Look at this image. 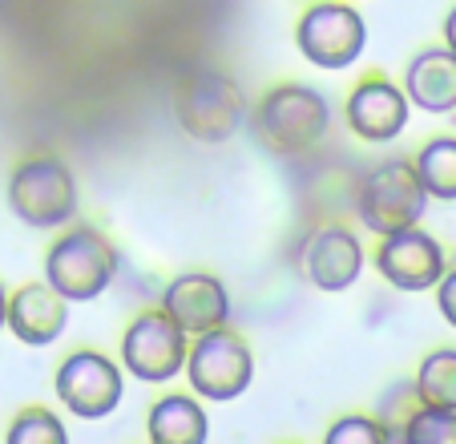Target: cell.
Returning <instances> with one entry per match:
<instances>
[{"instance_id":"603a6c76","label":"cell","mask_w":456,"mask_h":444,"mask_svg":"<svg viewBox=\"0 0 456 444\" xmlns=\"http://www.w3.org/2000/svg\"><path fill=\"white\" fill-rule=\"evenodd\" d=\"M436 308H440V316H444V324L456 327V267L440 275V283H436Z\"/></svg>"},{"instance_id":"ba28073f","label":"cell","mask_w":456,"mask_h":444,"mask_svg":"<svg viewBox=\"0 0 456 444\" xmlns=\"http://www.w3.org/2000/svg\"><path fill=\"white\" fill-rule=\"evenodd\" d=\"M186 332L158 311H142L121 335V367L142 384H166L186 367Z\"/></svg>"},{"instance_id":"ac0fdd59","label":"cell","mask_w":456,"mask_h":444,"mask_svg":"<svg viewBox=\"0 0 456 444\" xmlns=\"http://www.w3.org/2000/svg\"><path fill=\"white\" fill-rule=\"evenodd\" d=\"M416 392L432 408L456 412V348H436L424 356L420 372H416Z\"/></svg>"},{"instance_id":"7402d4cb","label":"cell","mask_w":456,"mask_h":444,"mask_svg":"<svg viewBox=\"0 0 456 444\" xmlns=\"http://www.w3.org/2000/svg\"><path fill=\"white\" fill-rule=\"evenodd\" d=\"M328 440L331 444H384L387 432L379 420H368V416H344L328 428Z\"/></svg>"},{"instance_id":"ffe728a7","label":"cell","mask_w":456,"mask_h":444,"mask_svg":"<svg viewBox=\"0 0 456 444\" xmlns=\"http://www.w3.org/2000/svg\"><path fill=\"white\" fill-rule=\"evenodd\" d=\"M400 440H408V444H456V412L420 404V408L412 412V420L404 424V436H400Z\"/></svg>"},{"instance_id":"8fae6325","label":"cell","mask_w":456,"mask_h":444,"mask_svg":"<svg viewBox=\"0 0 456 444\" xmlns=\"http://www.w3.org/2000/svg\"><path fill=\"white\" fill-rule=\"evenodd\" d=\"M162 311L182 327L186 335H202L210 327H223L231 319V295L226 287L207 271H186L166 283Z\"/></svg>"},{"instance_id":"8992f818","label":"cell","mask_w":456,"mask_h":444,"mask_svg":"<svg viewBox=\"0 0 456 444\" xmlns=\"http://www.w3.org/2000/svg\"><path fill=\"white\" fill-rule=\"evenodd\" d=\"M9 210L33 231H53L77 214V182L49 154L25 158L9 178Z\"/></svg>"},{"instance_id":"d4e9b609","label":"cell","mask_w":456,"mask_h":444,"mask_svg":"<svg viewBox=\"0 0 456 444\" xmlns=\"http://www.w3.org/2000/svg\"><path fill=\"white\" fill-rule=\"evenodd\" d=\"M4 311H9V295H4V287H0V327H4Z\"/></svg>"},{"instance_id":"30bf717a","label":"cell","mask_w":456,"mask_h":444,"mask_svg":"<svg viewBox=\"0 0 456 444\" xmlns=\"http://www.w3.org/2000/svg\"><path fill=\"white\" fill-rule=\"evenodd\" d=\"M376 267L396 291H428L448 271V259L444 247L428 231H420V222H416V226H404V231H392L379 239Z\"/></svg>"},{"instance_id":"2e32d148","label":"cell","mask_w":456,"mask_h":444,"mask_svg":"<svg viewBox=\"0 0 456 444\" xmlns=\"http://www.w3.org/2000/svg\"><path fill=\"white\" fill-rule=\"evenodd\" d=\"M146 428H150V440L154 444H202L210 432L202 404L182 392H170V396H162V400H154Z\"/></svg>"},{"instance_id":"52a82bcc","label":"cell","mask_w":456,"mask_h":444,"mask_svg":"<svg viewBox=\"0 0 456 444\" xmlns=\"http://www.w3.org/2000/svg\"><path fill=\"white\" fill-rule=\"evenodd\" d=\"M295 45L315 69H347L368 45V25L347 0H315L295 25Z\"/></svg>"},{"instance_id":"9c48e42d","label":"cell","mask_w":456,"mask_h":444,"mask_svg":"<svg viewBox=\"0 0 456 444\" xmlns=\"http://www.w3.org/2000/svg\"><path fill=\"white\" fill-rule=\"evenodd\" d=\"M121 367L102 351H73L57 367V400L81 420H105L121 404Z\"/></svg>"},{"instance_id":"7a4b0ae2","label":"cell","mask_w":456,"mask_h":444,"mask_svg":"<svg viewBox=\"0 0 456 444\" xmlns=\"http://www.w3.org/2000/svg\"><path fill=\"white\" fill-rule=\"evenodd\" d=\"M174 118L194 142H226L247 126V97L223 69H194L174 89Z\"/></svg>"},{"instance_id":"e0dca14e","label":"cell","mask_w":456,"mask_h":444,"mask_svg":"<svg viewBox=\"0 0 456 444\" xmlns=\"http://www.w3.org/2000/svg\"><path fill=\"white\" fill-rule=\"evenodd\" d=\"M416 174H420L428 198L456 202V137H432L416 154Z\"/></svg>"},{"instance_id":"5b68a950","label":"cell","mask_w":456,"mask_h":444,"mask_svg":"<svg viewBox=\"0 0 456 444\" xmlns=\"http://www.w3.org/2000/svg\"><path fill=\"white\" fill-rule=\"evenodd\" d=\"M186 380L199 392V400H239L255 380V356H250L247 340L231 327H210V332L194 335V343L186 348Z\"/></svg>"},{"instance_id":"5bb4252c","label":"cell","mask_w":456,"mask_h":444,"mask_svg":"<svg viewBox=\"0 0 456 444\" xmlns=\"http://www.w3.org/2000/svg\"><path fill=\"white\" fill-rule=\"evenodd\" d=\"M69 324V300L57 295L49 283H25L9 295V311H4V327L28 348H45L53 343Z\"/></svg>"},{"instance_id":"9a60e30c","label":"cell","mask_w":456,"mask_h":444,"mask_svg":"<svg viewBox=\"0 0 456 444\" xmlns=\"http://www.w3.org/2000/svg\"><path fill=\"white\" fill-rule=\"evenodd\" d=\"M404 97L408 105L424 113L456 110V53L448 49H420L404 69Z\"/></svg>"},{"instance_id":"6da1fadb","label":"cell","mask_w":456,"mask_h":444,"mask_svg":"<svg viewBox=\"0 0 456 444\" xmlns=\"http://www.w3.org/2000/svg\"><path fill=\"white\" fill-rule=\"evenodd\" d=\"M331 126V102L303 81H287L263 94L250 113V129L271 154H303L323 142Z\"/></svg>"},{"instance_id":"cb8c5ba5","label":"cell","mask_w":456,"mask_h":444,"mask_svg":"<svg viewBox=\"0 0 456 444\" xmlns=\"http://www.w3.org/2000/svg\"><path fill=\"white\" fill-rule=\"evenodd\" d=\"M444 45H448V49L456 53V9H452V12H448V17H444Z\"/></svg>"},{"instance_id":"44dd1931","label":"cell","mask_w":456,"mask_h":444,"mask_svg":"<svg viewBox=\"0 0 456 444\" xmlns=\"http://www.w3.org/2000/svg\"><path fill=\"white\" fill-rule=\"evenodd\" d=\"M61 440H65V424L49 408H25L9 424V444H61Z\"/></svg>"},{"instance_id":"d6986e66","label":"cell","mask_w":456,"mask_h":444,"mask_svg":"<svg viewBox=\"0 0 456 444\" xmlns=\"http://www.w3.org/2000/svg\"><path fill=\"white\" fill-rule=\"evenodd\" d=\"M420 392H416V380H400L392 384L384 396H379V408H376V420L384 424L387 440H400L404 436V424L412 420V412L420 408Z\"/></svg>"},{"instance_id":"277c9868","label":"cell","mask_w":456,"mask_h":444,"mask_svg":"<svg viewBox=\"0 0 456 444\" xmlns=\"http://www.w3.org/2000/svg\"><path fill=\"white\" fill-rule=\"evenodd\" d=\"M355 210H360L363 226L384 239V234L416 226V222L424 218V210H428V190H424L412 162L392 158V162H379L363 174L360 194H355Z\"/></svg>"},{"instance_id":"3957f363","label":"cell","mask_w":456,"mask_h":444,"mask_svg":"<svg viewBox=\"0 0 456 444\" xmlns=\"http://www.w3.org/2000/svg\"><path fill=\"white\" fill-rule=\"evenodd\" d=\"M118 275V251L97 226H69L45 255V283L69 303L97 300Z\"/></svg>"},{"instance_id":"7c38bea8","label":"cell","mask_w":456,"mask_h":444,"mask_svg":"<svg viewBox=\"0 0 456 444\" xmlns=\"http://www.w3.org/2000/svg\"><path fill=\"white\" fill-rule=\"evenodd\" d=\"M347 126L363 142H392L408 126V97L400 86L371 73L347 97Z\"/></svg>"},{"instance_id":"4fadbf2b","label":"cell","mask_w":456,"mask_h":444,"mask_svg":"<svg viewBox=\"0 0 456 444\" xmlns=\"http://www.w3.org/2000/svg\"><path fill=\"white\" fill-rule=\"evenodd\" d=\"M303 251H307V255H303L307 279L315 283L319 291H347L363 271L360 234L347 231V226H339V222L319 226Z\"/></svg>"}]
</instances>
